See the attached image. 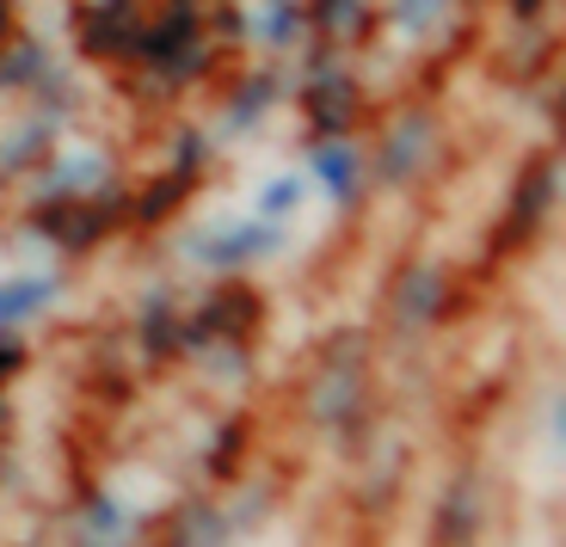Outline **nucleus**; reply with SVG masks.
<instances>
[{
	"label": "nucleus",
	"instance_id": "f257e3e1",
	"mask_svg": "<svg viewBox=\"0 0 566 547\" xmlns=\"http://www.w3.org/2000/svg\"><path fill=\"white\" fill-rule=\"evenodd\" d=\"M290 105H296L308 141L357 136V124L369 117V81L357 74V62L345 50H326V43L308 38L290 56Z\"/></svg>",
	"mask_w": 566,
	"mask_h": 547
},
{
	"label": "nucleus",
	"instance_id": "f03ea898",
	"mask_svg": "<svg viewBox=\"0 0 566 547\" xmlns=\"http://www.w3.org/2000/svg\"><path fill=\"white\" fill-rule=\"evenodd\" d=\"M25 240L43 246L50 259L74 265V259L99 253L105 240H117L129 228V179H112L105 191L74 197V203H25Z\"/></svg>",
	"mask_w": 566,
	"mask_h": 547
},
{
	"label": "nucleus",
	"instance_id": "7ed1b4c3",
	"mask_svg": "<svg viewBox=\"0 0 566 547\" xmlns=\"http://www.w3.org/2000/svg\"><path fill=\"white\" fill-rule=\"evenodd\" d=\"M277 253H290V228L265 222V215H216V222L179 234V259L203 277H247Z\"/></svg>",
	"mask_w": 566,
	"mask_h": 547
},
{
	"label": "nucleus",
	"instance_id": "20e7f679",
	"mask_svg": "<svg viewBox=\"0 0 566 547\" xmlns=\"http://www.w3.org/2000/svg\"><path fill=\"white\" fill-rule=\"evenodd\" d=\"M438 155H443V117L431 105H400L376 129V148H364V167H369V185L412 191V185L438 172Z\"/></svg>",
	"mask_w": 566,
	"mask_h": 547
},
{
	"label": "nucleus",
	"instance_id": "39448f33",
	"mask_svg": "<svg viewBox=\"0 0 566 547\" xmlns=\"http://www.w3.org/2000/svg\"><path fill=\"white\" fill-rule=\"evenodd\" d=\"M265 333V295L247 277H210L198 302H185L179 314V357L203 351V345H253Z\"/></svg>",
	"mask_w": 566,
	"mask_h": 547
},
{
	"label": "nucleus",
	"instance_id": "423d86ee",
	"mask_svg": "<svg viewBox=\"0 0 566 547\" xmlns=\"http://www.w3.org/2000/svg\"><path fill=\"white\" fill-rule=\"evenodd\" d=\"M554 210H560V141L548 136L536 155L517 167V179H511V197H505L499 228H493V246L499 253H524V246H536L542 228L554 222Z\"/></svg>",
	"mask_w": 566,
	"mask_h": 547
},
{
	"label": "nucleus",
	"instance_id": "0eeeda50",
	"mask_svg": "<svg viewBox=\"0 0 566 547\" xmlns=\"http://www.w3.org/2000/svg\"><path fill=\"white\" fill-rule=\"evenodd\" d=\"M364 351H369L364 333L333 338V345H326V357H321V369H314V381H308V419L321 424V431H333V436H345L369 412Z\"/></svg>",
	"mask_w": 566,
	"mask_h": 547
},
{
	"label": "nucleus",
	"instance_id": "6e6552de",
	"mask_svg": "<svg viewBox=\"0 0 566 547\" xmlns=\"http://www.w3.org/2000/svg\"><path fill=\"white\" fill-rule=\"evenodd\" d=\"M450 314H455V271L443 259H407L388 277V326L400 338L438 333Z\"/></svg>",
	"mask_w": 566,
	"mask_h": 547
},
{
	"label": "nucleus",
	"instance_id": "1a4fd4ad",
	"mask_svg": "<svg viewBox=\"0 0 566 547\" xmlns=\"http://www.w3.org/2000/svg\"><path fill=\"white\" fill-rule=\"evenodd\" d=\"M290 105V69L277 62H259V69H241L234 81L222 86V105H216V141H253L271 117Z\"/></svg>",
	"mask_w": 566,
	"mask_h": 547
},
{
	"label": "nucleus",
	"instance_id": "9d476101",
	"mask_svg": "<svg viewBox=\"0 0 566 547\" xmlns=\"http://www.w3.org/2000/svg\"><path fill=\"white\" fill-rule=\"evenodd\" d=\"M112 179H124L112 148H99V141H62L56 155L25 179V203H74V197L105 191Z\"/></svg>",
	"mask_w": 566,
	"mask_h": 547
},
{
	"label": "nucleus",
	"instance_id": "9b49d317",
	"mask_svg": "<svg viewBox=\"0 0 566 547\" xmlns=\"http://www.w3.org/2000/svg\"><path fill=\"white\" fill-rule=\"evenodd\" d=\"M302 172H308V191H321L339 215H352L369 191V167H364V141L357 136H333V141H308L302 155Z\"/></svg>",
	"mask_w": 566,
	"mask_h": 547
},
{
	"label": "nucleus",
	"instance_id": "f8f14e48",
	"mask_svg": "<svg viewBox=\"0 0 566 547\" xmlns=\"http://www.w3.org/2000/svg\"><path fill=\"white\" fill-rule=\"evenodd\" d=\"M136 25H142V7H69V43L93 69H124Z\"/></svg>",
	"mask_w": 566,
	"mask_h": 547
},
{
	"label": "nucleus",
	"instance_id": "ddd939ff",
	"mask_svg": "<svg viewBox=\"0 0 566 547\" xmlns=\"http://www.w3.org/2000/svg\"><path fill=\"white\" fill-rule=\"evenodd\" d=\"M179 290L172 283H148L129 308V338H136V357L142 364H172L179 357Z\"/></svg>",
	"mask_w": 566,
	"mask_h": 547
},
{
	"label": "nucleus",
	"instance_id": "4468645a",
	"mask_svg": "<svg viewBox=\"0 0 566 547\" xmlns=\"http://www.w3.org/2000/svg\"><path fill=\"white\" fill-rule=\"evenodd\" d=\"M62 141H69V124H56V117H43V112L13 117L0 129V185H25Z\"/></svg>",
	"mask_w": 566,
	"mask_h": 547
},
{
	"label": "nucleus",
	"instance_id": "2eb2a0df",
	"mask_svg": "<svg viewBox=\"0 0 566 547\" xmlns=\"http://www.w3.org/2000/svg\"><path fill=\"white\" fill-rule=\"evenodd\" d=\"M302 13H308V38L326 43V50H345V56H357L382 38L376 0H302Z\"/></svg>",
	"mask_w": 566,
	"mask_h": 547
},
{
	"label": "nucleus",
	"instance_id": "dca6fc26",
	"mask_svg": "<svg viewBox=\"0 0 566 547\" xmlns=\"http://www.w3.org/2000/svg\"><path fill=\"white\" fill-rule=\"evenodd\" d=\"M62 295H69V271H56V265L0 277V333H25V326H38L43 314H56Z\"/></svg>",
	"mask_w": 566,
	"mask_h": 547
},
{
	"label": "nucleus",
	"instance_id": "f3484780",
	"mask_svg": "<svg viewBox=\"0 0 566 547\" xmlns=\"http://www.w3.org/2000/svg\"><path fill=\"white\" fill-rule=\"evenodd\" d=\"M486 535V486L474 474H455L438 498V517H431V541L438 547H474Z\"/></svg>",
	"mask_w": 566,
	"mask_h": 547
},
{
	"label": "nucleus",
	"instance_id": "a211bd4d",
	"mask_svg": "<svg viewBox=\"0 0 566 547\" xmlns=\"http://www.w3.org/2000/svg\"><path fill=\"white\" fill-rule=\"evenodd\" d=\"M203 179H185V172L160 167V172H142V185H129V228H167L172 215L191 210V197H198Z\"/></svg>",
	"mask_w": 566,
	"mask_h": 547
},
{
	"label": "nucleus",
	"instance_id": "6ab92c4d",
	"mask_svg": "<svg viewBox=\"0 0 566 547\" xmlns=\"http://www.w3.org/2000/svg\"><path fill=\"white\" fill-rule=\"evenodd\" d=\"M462 7L468 0H376V19L400 43H438L450 25H462Z\"/></svg>",
	"mask_w": 566,
	"mask_h": 547
},
{
	"label": "nucleus",
	"instance_id": "aec40b11",
	"mask_svg": "<svg viewBox=\"0 0 566 547\" xmlns=\"http://www.w3.org/2000/svg\"><path fill=\"white\" fill-rule=\"evenodd\" d=\"M50 62H62L56 43L43 38V31H25V25H19L13 38L0 43V105H7V98H25Z\"/></svg>",
	"mask_w": 566,
	"mask_h": 547
},
{
	"label": "nucleus",
	"instance_id": "412c9836",
	"mask_svg": "<svg viewBox=\"0 0 566 547\" xmlns=\"http://www.w3.org/2000/svg\"><path fill=\"white\" fill-rule=\"evenodd\" d=\"M302 43H308V13H302V0L253 7V50H265L271 62H290Z\"/></svg>",
	"mask_w": 566,
	"mask_h": 547
},
{
	"label": "nucleus",
	"instance_id": "4be33fe9",
	"mask_svg": "<svg viewBox=\"0 0 566 547\" xmlns=\"http://www.w3.org/2000/svg\"><path fill=\"white\" fill-rule=\"evenodd\" d=\"M228 541H234V529H228L222 505H210V498H185L167 517V547H228Z\"/></svg>",
	"mask_w": 566,
	"mask_h": 547
},
{
	"label": "nucleus",
	"instance_id": "5701e85b",
	"mask_svg": "<svg viewBox=\"0 0 566 547\" xmlns=\"http://www.w3.org/2000/svg\"><path fill=\"white\" fill-rule=\"evenodd\" d=\"M216 155H222L216 129H210V124H191V117H179V124L167 129V160H160V167L185 172V179H210Z\"/></svg>",
	"mask_w": 566,
	"mask_h": 547
},
{
	"label": "nucleus",
	"instance_id": "b1692460",
	"mask_svg": "<svg viewBox=\"0 0 566 547\" xmlns=\"http://www.w3.org/2000/svg\"><path fill=\"white\" fill-rule=\"evenodd\" d=\"M81 105H86V86L69 62H50V69L38 74V86L25 93V112H43V117H56V124H74Z\"/></svg>",
	"mask_w": 566,
	"mask_h": 547
},
{
	"label": "nucleus",
	"instance_id": "393cba45",
	"mask_svg": "<svg viewBox=\"0 0 566 547\" xmlns=\"http://www.w3.org/2000/svg\"><path fill=\"white\" fill-rule=\"evenodd\" d=\"M81 535H86V547H124L136 535V517H129V505L117 492H93L81 505Z\"/></svg>",
	"mask_w": 566,
	"mask_h": 547
},
{
	"label": "nucleus",
	"instance_id": "a878e982",
	"mask_svg": "<svg viewBox=\"0 0 566 547\" xmlns=\"http://www.w3.org/2000/svg\"><path fill=\"white\" fill-rule=\"evenodd\" d=\"M203 38L222 50V62L253 50V13H247V0H210L203 7Z\"/></svg>",
	"mask_w": 566,
	"mask_h": 547
},
{
	"label": "nucleus",
	"instance_id": "bb28decb",
	"mask_svg": "<svg viewBox=\"0 0 566 547\" xmlns=\"http://www.w3.org/2000/svg\"><path fill=\"white\" fill-rule=\"evenodd\" d=\"M302 203H308V172H271V179L259 185V197H253V215L290 228L302 215Z\"/></svg>",
	"mask_w": 566,
	"mask_h": 547
},
{
	"label": "nucleus",
	"instance_id": "cd10ccee",
	"mask_svg": "<svg viewBox=\"0 0 566 547\" xmlns=\"http://www.w3.org/2000/svg\"><path fill=\"white\" fill-rule=\"evenodd\" d=\"M241 462H247V419L228 412V419H216L210 443H203V467H210V480H234Z\"/></svg>",
	"mask_w": 566,
	"mask_h": 547
},
{
	"label": "nucleus",
	"instance_id": "c85d7f7f",
	"mask_svg": "<svg viewBox=\"0 0 566 547\" xmlns=\"http://www.w3.org/2000/svg\"><path fill=\"white\" fill-rule=\"evenodd\" d=\"M191 357H198L210 388H234V381L253 376V345H203V351H191Z\"/></svg>",
	"mask_w": 566,
	"mask_h": 547
},
{
	"label": "nucleus",
	"instance_id": "c756f323",
	"mask_svg": "<svg viewBox=\"0 0 566 547\" xmlns=\"http://www.w3.org/2000/svg\"><path fill=\"white\" fill-rule=\"evenodd\" d=\"M499 7H505V31L548 25V19H554V0H499Z\"/></svg>",
	"mask_w": 566,
	"mask_h": 547
},
{
	"label": "nucleus",
	"instance_id": "7c9ffc66",
	"mask_svg": "<svg viewBox=\"0 0 566 547\" xmlns=\"http://www.w3.org/2000/svg\"><path fill=\"white\" fill-rule=\"evenodd\" d=\"M31 364V345H25V333H0V388L7 381H19V369Z\"/></svg>",
	"mask_w": 566,
	"mask_h": 547
},
{
	"label": "nucleus",
	"instance_id": "2f4dec72",
	"mask_svg": "<svg viewBox=\"0 0 566 547\" xmlns=\"http://www.w3.org/2000/svg\"><path fill=\"white\" fill-rule=\"evenodd\" d=\"M13 31H19V13H13V7H0V43L13 38Z\"/></svg>",
	"mask_w": 566,
	"mask_h": 547
},
{
	"label": "nucleus",
	"instance_id": "473e14b6",
	"mask_svg": "<svg viewBox=\"0 0 566 547\" xmlns=\"http://www.w3.org/2000/svg\"><path fill=\"white\" fill-rule=\"evenodd\" d=\"M74 7H142V0H74Z\"/></svg>",
	"mask_w": 566,
	"mask_h": 547
},
{
	"label": "nucleus",
	"instance_id": "72a5a7b5",
	"mask_svg": "<svg viewBox=\"0 0 566 547\" xmlns=\"http://www.w3.org/2000/svg\"><path fill=\"white\" fill-rule=\"evenodd\" d=\"M160 7H210V0H160Z\"/></svg>",
	"mask_w": 566,
	"mask_h": 547
},
{
	"label": "nucleus",
	"instance_id": "f704fd0d",
	"mask_svg": "<svg viewBox=\"0 0 566 547\" xmlns=\"http://www.w3.org/2000/svg\"><path fill=\"white\" fill-rule=\"evenodd\" d=\"M253 7H271V0H247V13H253Z\"/></svg>",
	"mask_w": 566,
	"mask_h": 547
},
{
	"label": "nucleus",
	"instance_id": "c9c22d12",
	"mask_svg": "<svg viewBox=\"0 0 566 547\" xmlns=\"http://www.w3.org/2000/svg\"><path fill=\"white\" fill-rule=\"evenodd\" d=\"M0 7H13V13H19V7H25V0H0Z\"/></svg>",
	"mask_w": 566,
	"mask_h": 547
},
{
	"label": "nucleus",
	"instance_id": "e433bc0d",
	"mask_svg": "<svg viewBox=\"0 0 566 547\" xmlns=\"http://www.w3.org/2000/svg\"><path fill=\"white\" fill-rule=\"evenodd\" d=\"M0 431H7V400H0Z\"/></svg>",
	"mask_w": 566,
	"mask_h": 547
}]
</instances>
